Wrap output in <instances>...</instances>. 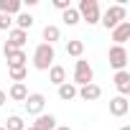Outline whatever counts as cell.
I'll return each mask as SVG.
<instances>
[{"label":"cell","mask_w":130,"mask_h":130,"mask_svg":"<svg viewBox=\"0 0 130 130\" xmlns=\"http://www.w3.org/2000/svg\"><path fill=\"white\" fill-rule=\"evenodd\" d=\"M0 130H5V127H3V125H0Z\"/></svg>","instance_id":"cell-29"},{"label":"cell","mask_w":130,"mask_h":130,"mask_svg":"<svg viewBox=\"0 0 130 130\" xmlns=\"http://www.w3.org/2000/svg\"><path fill=\"white\" fill-rule=\"evenodd\" d=\"M61 21L67 23V26H77V23H79L82 18H79V13H77V8H67V10L61 13Z\"/></svg>","instance_id":"cell-23"},{"label":"cell","mask_w":130,"mask_h":130,"mask_svg":"<svg viewBox=\"0 0 130 130\" xmlns=\"http://www.w3.org/2000/svg\"><path fill=\"white\" fill-rule=\"evenodd\" d=\"M10 26H13V18L0 13V31H10Z\"/></svg>","instance_id":"cell-24"},{"label":"cell","mask_w":130,"mask_h":130,"mask_svg":"<svg viewBox=\"0 0 130 130\" xmlns=\"http://www.w3.org/2000/svg\"><path fill=\"white\" fill-rule=\"evenodd\" d=\"M112 82H115V87H117L120 97H127V94H130V72H127V69H122V72H115Z\"/></svg>","instance_id":"cell-10"},{"label":"cell","mask_w":130,"mask_h":130,"mask_svg":"<svg viewBox=\"0 0 130 130\" xmlns=\"http://www.w3.org/2000/svg\"><path fill=\"white\" fill-rule=\"evenodd\" d=\"M31 127H33V130H54V127H56V117H54V115H38Z\"/></svg>","instance_id":"cell-15"},{"label":"cell","mask_w":130,"mask_h":130,"mask_svg":"<svg viewBox=\"0 0 130 130\" xmlns=\"http://www.w3.org/2000/svg\"><path fill=\"white\" fill-rule=\"evenodd\" d=\"M77 97H82L84 102H94V100H100L102 97V87L100 84H84V87H77Z\"/></svg>","instance_id":"cell-8"},{"label":"cell","mask_w":130,"mask_h":130,"mask_svg":"<svg viewBox=\"0 0 130 130\" xmlns=\"http://www.w3.org/2000/svg\"><path fill=\"white\" fill-rule=\"evenodd\" d=\"M120 130H130V125H122V127H120Z\"/></svg>","instance_id":"cell-28"},{"label":"cell","mask_w":130,"mask_h":130,"mask_svg":"<svg viewBox=\"0 0 130 130\" xmlns=\"http://www.w3.org/2000/svg\"><path fill=\"white\" fill-rule=\"evenodd\" d=\"M21 8H23V3L21 0H0V13L3 15H18L21 13Z\"/></svg>","instance_id":"cell-14"},{"label":"cell","mask_w":130,"mask_h":130,"mask_svg":"<svg viewBox=\"0 0 130 130\" xmlns=\"http://www.w3.org/2000/svg\"><path fill=\"white\" fill-rule=\"evenodd\" d=\"M127 110H130V102H127V97H112L110 100V115H115V117H125L127 115Z\"/></svg>","instance_id":"cell-11"},{"label":"cell","mask_w":130,"mask_h":130,"mask_svg":"<svg viewBox=\"0 0 130 130\" xmlns=\"http://www.w3.org/2000/svg\"><path fill=\"white\" fill-rule=\"evenodd\" d=\"M107 59H110V67H112L115 72H122V69L127 67V48H125V46H110Z\"/></svg>","instance_id":"cell-5"},{"label":"cell","mask_w":130,"mask_h":130,"mask_svg":"<svg viewBox=\"0 0 130 130\" xmlns=\"http://www.w3.org/2000/svg\"><path fill=\"white\" fill-rule=\"evenodd\" d=\"M5 130H26V122H23V117L21 115H10L8 120H5V125H3Z\"/></svg>","instance_id":"cell-22"},{"label":"cell","mask_w":130,"mask_h":130,"mask_svg":"<svg viewBox=\"0 0 130 130\" xmlns=\"http://www.w3.org/2000/svg\"><path fill=\"white\" fill-rule=\"evenodd\" d=\"M26 130H33V127H26Z\"/></svg>","instance_id":"cell-30"},{"label":"cell","mask_w":130,"mask_h":130,"mask_svg":"<svg viewBox=\"0 0 130 130\" xmlns=\"http://www.w3.org/2000/svg\"><path fill=\"white\" fill-rule=\"evenodd\" d=\"M3 54L8 59V69L10 67H26V61H28V56H26L23 48H8V46H3Z\"/></svg>","instance_id":"cell-7"},{"label":"cell","mask_w":130,"mask_h":130,"mask_svg":"<svg viewBox=\"0 0 130 130\" xmlns=\"http://www.w3.org/2000/svg\"><path fill=\"white\" fill-rule=\"evenodd\" d=\"M54 130H72V127H69V125H56Z\"/></svg>","instance_id":"cell-27"},{"label":"cell","mask_w":130,"mask_h":130,"mask_svg":"<svg viewBox=\"0 0 130 130\" xmlns=\"http://www.w3.org/2000/svg\"><path fill=\"white\" fill-rule=\"evenodd\" d=\"M110 33H112V41H115L112 46H125V41L130 38V21H122V23L115 26Z\"/></svg>","instance_id":"cell-9"},{"label":"cell","mask_w":130,"mask_h":130,"mask_svg":"<svg viewBox=\"0 0 130 130\" xmlns=\"http://www.w3.org/2000/svg\"><path fill=\"white\" fill-rule=\"evenodd\" d=\"M48 82L56 84V87H61L64 82H67V69H64L61 64H54V67L48 69Z\"/></svg>","instance_id":"cell-13"},{"label":"cell","mask_w":130,"mask_h":130,"mask_svg":"<svg viewBox=\"0 0 130 130\" xmlns=\"http://www.w3.org/2000/svg\"><path fill=\"white\" fill-rule=\"evenodd\" d=\"M26 112L28 115H33V117H38V115H43V107H46V97L41 94V92H33V94H28L26 97Z\"/></svg>","instance_id":"cell-6"},{"label":"cell","mask_w":130,"mask_h":130,"mask_svg":"<svg viewBox=\"0 0 130 130\" xmlns=\"http://www.w3.org/2000/svg\"><path fill=\"white\" fill-rule=\"evenodd\" d=\"M8 97H10L13 102H26V97H28V87H26V82L13 84V87L8 89Z\"/></svg>","instance_id":"cell-16"},{"label":"cell","mask_w":130,"mask_h":130,"mask_svg":"<svg viewBox=\"0 0 130 130\" xmlns=\"http://www.w3.org/2000/svg\"><path fill=\"white\" fill-rule=\"evenodd\" d=\"M54 8L64 13V10H67V8H72V5H69V0H54Z\"/></svg>","instance_id":"cell-25"},{"label":"cell","mask_w":130,"mask_h":130,"mask_svg":"<svg viewBox=\"0 0 130 130\" xmlns=\"http://www.w3.org/2000/svg\"><path fill=\"white\" fill-rule=\"evenodd\" d=\"M54 59H56L54 46H48V43H38L36 46V51H33V67L38 72H48L54 67Z\"/></svg>","instance_id":"cell-1"},{"label":"cell","mask_w":130,"mask_h":130,"mask_svg":"<svg viewBox=\"0 0 130 130\" xmlns=\"http://www.w3.org/2000/svg\"><path fill=\"white\" fill-rule=\"evenodd\" d=\"M5 102H8V94H5V92H3V89H0V107H3V105H5Z\"/></svg>","instance_id":"cell-26"},{"label":"cell","mask_w":130,"mask_h":130,"mask_svg":"<svg viewBox=\"0 0 130 130\" xmlns=\"http://www.w3.org/2000/svg\"><path fill=\"white\" fill-rule=\"evenodd\" d=\"M67 54H69V56H77V59H82V54H84V41H79V38H74V41H67Z\"/></svg>","instance_id":"cell-20"},{"label":"cell","mask_w":130,"mask_h":130,"mask_svg":"<svg viewBox=\"0 0 130 130\" xmlns=\"http://www.w3.org/2000/svg\"><path fill=\"white\" fill-rule=\"evenodd\" d=\"M74 97H77V87H74L72 82H64V84L59 87V100H61V102H72Z\"/></svg>","instance_id":"cell-17"},{"label":"cell","mask_w":130,"mask_h":130,"mask_svg":"<svg viewBox=\"0 0 130 130\" xmlns=\"http://www.w3.org/2000/svg\"><path fill=\"white\" fill-rule=\"evenodd\" d=\"M59 38H61V31H59V26H46V28H43V43L54 46Z\"/></svg>","instance_id":"cell-19"},{"label":"cell","mask_w":130,"mask_h":130,"mask_svg":"<svg viewBox=\"0 0 130 130\" xmlns=\"http://www.w3.org/2000/svg\"><path fill=\"white\" fill-rule=\"evenodd\" d=\"M26 41H28V33L13 28V31H8V41H5V46H8V48H23Z\"/></svg>","instance_id":"cell-12"},{"label":"cell","mask_w":130,"mask_h":130,"mask_svg":"<svg viewBox=\"0 0 130 130\" xmlns=\"http://www.w3.org/2000/svg\"><path fill=\"white\" fill-rule=\"evenodd\" d=\"M77 13H79V18L82 21H87L89 26H97L100 23V3L97 0H79V8H77Z\"/></svg>","instance_id":"cell-3"},{"label":"cell","mask_w":130,"mask_h":130,"mask_svg":"<svg viewBox=\"0 0 130 130\" xmlns=\"http://www.w3.org/2000/svg\"><path fill=\"white\" fill-rule=\"evenodd\" d=\"M33 21H36V18H33L31 13H23V10L15 15V26H18V31H26V33H28V28L33 26Z\"/></svg>","instance_id":"cell-18"},{"label":"cell","mask_w":130,"mask_h":130,"mask_svg":"<svg viewBox=\"0 0 130 130\" xmlns=\"http://www.w3.org/2000/svg\"><path fill=\"white\" fill-rule=\"evenodd\" d=\"M94 82V69L89 67V61H84V59H77V64H74V87H84V84H92Z\"/></svg>","instance_id":"cell-4"},{"label":"cell","mask_w":130,"mask_h":130,"mask_svg":"<svg viewBox=\"0 0 130 130\" xmlns=\"http://www.w3.org/2000/svg\"><path fill=\"white\" fill-rule=\"evenodd\" d=\"M8 74H10L13 84H21V82H26V77H28V69H26V67H10V69H8Z\"/></svg>","instance_id":"cell-21"},{"label":"cell","mask_w":130,"mask_h":130,"mask_svg":"<svg viewBox=\"0 0 130 130\" xmlns=\"http://www.w3.org/2000/svg\"><path fill=\"white\" fill-rule=\"evenodd\" d=\"M125 18H127V8H125L122 3H117V5H110V8L100 15V23H102L107 31H112V28H115V26H120Z\"/></svg>","instance_id":"cell-2"}]
</instances>
